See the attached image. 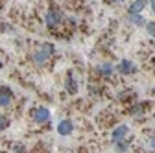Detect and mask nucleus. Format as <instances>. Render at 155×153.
<instances>
[{
	"instance_id": "obj_11",
	"label": "nucleus",
	"mask_w": 155,
	"mask_h": 153,
	"mask_svg": "<svg viewBox=\"0 0 155 153\" xmlns=\"http://www.w3.org/2000/svg\"><path fill=\"white\" fill-rule=\"evenodd\" d=\"M127 149H129L127 140H118V142H114V151H116V153H127Z\"/></svg>"
},
{
	"instance_id": "obj_13",
	"label": "nucleus",
	"mask_w": 155,
	"mask_h": 153,
	"mask_svg": "<svg viewBox=\"0 0 155 153\" xmlns=\"http://www.w3.org/2000/svg\"><path fill=\"white\" fill-rule=\"evenodd\" d=\"M8 125H9V118L4 116V114H0V131H4Z\"/></svg>"
},
{
	"instance_id": "obj_6",
	"label": "nucleus",
	"mask_w": 155,
	"mask_h": 153,
	"mask_svg": "<svg viewBox=\"0 0 155 153\" xmlns=\"http://www.w3.org/2000/svg\"><path fill=\"white\" fill-rule=\"evenodd\" d=\"M72 131H74V124H72L70 120H61L59 124H57V133H59V135H63V137L70 135Z\"/></svg>"
},
{
	"instance_id": "obj_14",
	"label": "nucleus",
	"mask_w": 155,
	"mask_h": 153,
	"mask_svg": "<svg viewBox=\"0 0 155 153\" xmlns=\"http://www.w3.org/2000/svg\"><path fill=\"white\" fill-rule=\"evenodd\" d=\"M146 30H148V33H150L151 37H155V22H148V24H146Z\"/></svg>"
},
{
	"instance_id": "obj_3",
	"label": "nucleus",
	"mask_w": 155,
	"mask_h": 153,
	"mask_svg": "<svg viewBox=\"0 0 155 153\" xmlns=\"http://www.w3.org/2000/svg\"><path fill=\"white\" fill-rule=\"evenodd\" d=\"M33 120H35V124H46L50 120V111L46 107H35L33 109Z\"/></svg>"
},
{
	"instance_id": "obj_4",
	"label": "nucleus",
	"mask_w": 155,
	"mask_h": 153,
	"mask_svg": "<svg viewBox=\"0 0 155 153\" xmlns=\"http://www.w3.org/2000/svg\"><path fill=\"white\" fill-rule=\"evenodd\" d=\"M13 102V90L6 85L0 87V107H9Z\"/></svg>"
},
{
	"instance_id": "obj_15",
	"label": "nucleus",
	"mask_w": 155,
	"mask_h": 153,
	"mask_svg": "<svg viewBox=\"0 0 155 153\" xmlns=\"http://www.w3.org/2000/svg\"><path fill=\"white\" fill-rule=\"evenodd\" d=\"M150 6H151V9H153V13H155V0H150Z\"/></svg>"
},
{
	"instance_id": "obj_18",
	"label": "nucleus",
	"mask_w": 155,
	"mask_h": 153,
	"mask_svg": "<svg viewBox=\"0 0 155 153\" xmlns=\"http://www.w3.org/2000/svg\"><path fill=\"white\" fill-rule=\"evenodd\" d=\"M0 68H2V61H0Z\"/></svg>"
},
{
	"instance_id": "obj_1",
	"label": "nucleus",
	"mask_w": 155,
	"mask_h": 153,
	"mask_svg": "<svg viewBox=\"0 0 155 153\" xmlns=\"http://www.w3.org/2000/svg\"><path fill=\"white\" fill-rule=\"evenodd\" d=\"M50 55H52V44H43V46H39L33 55H31V59L37 67H45L48 61H50Z\"/></svg>"
},
{
	"instance_id": "obj_7",
	"label": "nucleus",
	"mask_w": 155,
	"mask_h": 153,
	"mask_svg": "<svg viewBox=\"0 0 155 153\" xmlns=\"http://www.w3.org/2000/svg\"><path fill=\"white\" fill-rule=\"evenodd\" d=\"M148 6V0H133V4L129 6V13H140Z\"/></svg>"
},
{
	"instance_id": "obj_16",
	"label": "nucleus",
	"mask_w": 155,
	"mask_h": 153,
	"mask_svg": "<svg viewBox=\"0 0 155 153\" xmlns=\"http://www.w3.org/2000/svg\"><path fill=\"white\" fill-rule=\"evenodd\" d=\"M150 144H151V148H153V149H155V137H153V138H151V142H150Z\"/></svg>"
},
{
	"instance_id": "obj_19",
	"label": "nucleus",
	"mask_w": 155,
	"mask_h": 153,
	"mask_svg": "<svg viewBox=\"0 0 155 153\" xmlns=\"http://www.w3.org/2000/svg\"><path fill=\"white\" fill-rule=\"evenodd\" d=\"M153 94H155V87H153Z\"/></svg>"
},
{
	"instance_id": "obj_9",
	"label": "nucleus",
	"mask_w": 155,
	"mask_h": 153,
	"mask_svg": "<svg viewBox=\"0 0 155 153\" xmlns=\"http://www.w3.org/2000/svg\"><path fill=\"white\" fill-rule=\"evenodd\" d=\"M118 72H122V74H133V72H135V65H133L131 61L124 59V61L118 65Z\"/></svg>"
},
{
	"instance_id": "obj_17",
	"label": "nucleus",
	"mask_w": 155,
	"mask_h": 153,
	"mask_svg": "<svg viewBox=\"0 0 155 153\" xmlns=\"http://www.w3.org/2000/svg\"><path fill=\"white\" fill-rule=\"evenodd\" d=\"M109 2H113V4H120L122 0H109Z\"/></svg>"
},
{
	"instance_id": "obj_5",
	"label": "nucleus",
	"mask_w": 155,
	"mask_h": 153,
	"mask_svg": "<svg viewBox=\"0 0 155 153\" xmlns=\"http://www.w3.org/2000/svg\"><path fill=\"white\" fill-rule=\"evenodd\" d=\"M126 137H127V125H118V127H114V129H113V133H111L113 142L126 140Z\"/></svg>"
},
{
	"instance_id": "obj_2",
	"label": "nucleus",
	"mask_w": 155,
	"mask_h": 153,
	"mask_svg": "<svg viewBox=\"0 0 155 153\" xmlns=\"http://www.w3.org/2000/svg\"><path fill=\"white\" fill-rule=\"evenodd\" d=\"M61 21H63V15H61V11L59 9H48L46 11V15H45V22H46V26L50 28V30H54V28H57L61 24Z\"/></svg>"
},
{
	"instance_id": "obj_8",
	"label": "nucleus",
	"mask_w": 155,
	"mask_h": 153,
	"mask_svg": "<svg viewBox=\"0 0 155 153\" xmlns=\"http://www.w3.org/2000/svg\"><path fill=\"white\" fill-rule=\"evenodd\" d=\"M65 87H67V90H68L70 94H76V92H78V81L74 80V76H72V74H68V76H67Z\"/></svg>"
},
{
	"instance_id": "obj_10",
	"label": "nucleus",
	"mask_w": 155,
	"mask_h": 153,
	"mask_svg": "<svg viewBox=\"0 0 155 153\" xmlns=\"http://www.w3.org/2000/svg\"><path fill=\"white\" fill-rule=\"evenodd\" d=\"M127 18H129L135 26H144V24H146V22H144V17H142L140 13H129Z\"/></svg>"
},
{
	"instance_id": "obj_12",
	"label": "nucleus",
	"mask_w": 155,
	"mask_h": 153,
	"mask_svg": "<svg viewBox=\"0 0 155 153\" xmlns=\"http://www.w3.org/2000/svg\"><path fill=\"white\" fill-rule=\"evenodd\" d=\"M113 70H114V67H113L111 63H104V65H100V67H98V72H100V74H104V76L113 74Z\"/></svg>"
}]
</instances>
